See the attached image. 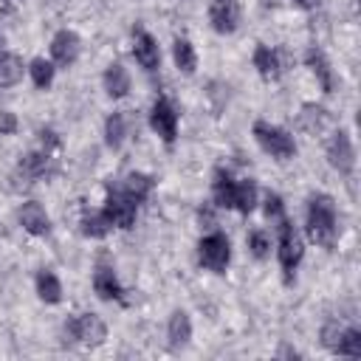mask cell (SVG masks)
I'll return each instance as SVG.
<instances>
[{"label": "cell", "instance_id": "6da1fadb", "mask_svg": "<svg viewBox=\"0 0 361 361\" xmlns=\"http://www.w3.org/2000/svg\"><path fill=\"white\" fill-rule=\"evenodd\" d=\"M305 231H307L310 243H316L322 248H333V243L338 237V214H336V200L327 192H313L307 197Z\"/></svg>", "mask_w": 361, "mask_h": 361}, {"label": "cell", "instance_id": "7a4b0ae2", "mask_svg": "<svg viewBox=\"0 0 361 361\" xmlns=\"http://www.w3.org/2000/svg\"><path fill=\"white\" fill-rule=\"evenodd\" d=\"M302 257H305V243H302L299 231L293 228L290 217H282L276 223V259H279L285 285H290L296 279V271H299Z\"/></svg>", "mask_w": 361, "mask_h": 361}, {"label": "cell", "instance_id": "3957f363", "mask_svg": "<svg viewBox=\"0 0 361 361\" xmlns=\"http://www.w3.org/2000/svg\"><path fill=\"white\" fill-rule=\"evenodd\" d=\"M251 135H254V141L259 144V149H262L265 155L276 158V161H290V158L296 155V141H293V135H290L285 127H279V124H271V121H265V118H257L254 127H251Z\"/></svg>", "mask_w": 361, "mask_h": 361}, {"label": "cell", "instance_id": "277c9868", "mask_svg": "<svg viewBox=\"0 0 361 361\" xmlns=\"http://www.w3.org/2000/svg\"><path fill=\"white\" fill-rule=\"evenodd\" d=\"M65 336L79 347H102L107 338V324L96 313H73L65 322Z\"/></svg>", "mask_w": 361, "mask_h": 361}, {"label": "cell", "instance_id": "5b68a950", "mask_svg": "<svg viewBox=\"0 0 361 361\" xmlns=\"http://www.w3.org/2000/svg\"><path fill=\"white\" fill-rule=\"evenodd\" d=\"M197 262L212 274H226L231 262V243L223 231H209L197 243Z\"/></svg>", "mask_w": 361, "mask_h": 361}, {"label": "cell", "instance_id": "8992f818", "mask_svg": "<svg viewBox=\"0 0 361 361\" xmlns=\"http://www.w3.org/2000/svg\"><path fill=\"white\" fill-rule=\"evenodd\" d=\"M104 217L110 220L113 228H133L135 226V217H138V203H133L116 183H107V195H104V206H102Z\"/></svg>", "mask_w": 361, "mask_h": 361}, {"label": "cell", "instance_id": "52a82bcc", "mask_svg": "<svg viewBox=\"0 0 361 361\" xmlns=\"http://www.w3.org/2000/svg\"><path fill=\"white\" fill-rule=\"evenodd\" d=\"M324 155H327V164L338 172V175H353L355 169V147H353V138L344 127L333 130L327 144H324Z\"/></svg>", "mask_w": 361, "mask_h": 361}, {"label": "cell", "instance_id": "ba28073f", "mask_svg": "<svg viewBox=\"0 0 361 361\" xmlns=\"http://www.w3.org/2000/svg\"><path fill=\"white\" fill-rule=\"evenodd\" d=\"M149 127H152V133L166 147L175 144V138H178V110H175V104L166 96H158L152 102V107H149Z\"/></svg>", "mask_w": 361, "mask_h": 361}, {"label": "cell", "instance_id": "9c48e42d", "mask_svg": "<svg viewBox=\"0 0 361 361\" xmlns=\"http://www.w3.org/2000/svg\"><path fill=\"white\" fill-rule=\"evenodd\" d=\"M133 56H135V62L147 71V73H152V71H158L161 68V48H158V39L147 31V28H133Z\"/></svg>", "mask_w": 361, "mask_h": 361}, {"label": "cell", "instance_id": "30bf717a", "mask_svg": "<svg viewBox=\"0 0 361 361\" xmlns=\"http://www.w3.org/2000/svg\"><path fill=\"white\" fill-rule=\"evenodd\" d=\"M251 65L257 68L259 79L276 82V79L282 76V71H285V54H282L279 48H271V45H265V42H257V48H254V54H251Z\"/></svg>", "mask_w": 361, "mask_h": 361}, {"label": "cell", "instance_id": "8fae6325", "mask_svg": "<svg viewBox=\"0 0 361 361\" xmlns=\"http://www.w3.org/2000/svg\"><path fill=\"white\" fill-rule=\"evenodd\" d=\"M240 17H243V8L237 0H212L209 3V23L217 34H234L240 28Z\"/></svg>", "mask_w": 361, "mask_h": 361}, {"label": "cell", "instance_id": "7c38bea8", "mask_svg": "<svg viewBox=\"0 0 361 361\" xmlns=\"http://www.w3.org/2000/svg\"><path fill=\"white\" fill-rule=\"evenodd\" d=\"M79 48H82V45H79L76 31L62 28V31H56V34L51 37V45H48L51 62L59 65V68H68V65H73V62L79 59Z\"/></svg>", "mask_w": 361, "mask_h": 361}, {"label": "cell", "instance_id": "4fadbf2b", "mask_svg": "<svg viewBox=\"0 0 361 361\" xmlns=\"http://www.w3.org/2000/svg\"><path fill=\"white\" fill-rule=\"evenodd\" d=\"M93 290L102 302H124V288L116 276V268L107 262H99L93 268Z\"/></svg>", "mask_w": 361, "mask_h": 361}, {"label": "cell", "instance_id": "5bb4252c", "mask_svg": "<svg viewBox=\"0 0 361 361\" xmlns=\"http://www.w3.org/2000/svg\"><path fill=\"white\" fill-rule=\"evenodd\" d=\"M17 220L31 237H48L51 234V217L37 200H25L17 212Z\"/></svg>", "mask_w": 361, "mask_h": 361}, {"label": "cell", "instance_id": "9a60e30c", "mask_svg": "<svg viewBox=\"0 0 361 361\" xmlns=\"http://www.w3.org/2000/svg\"><path fill=\"white\" fill-rule=\"evenodd\" d=\"M305 65H307V68H310V73L316 76V82H319L322 93H333V90H336V73H333L330 59L324 56V51H322V48L310 45V48L305 51Z\"/></svg>", "mask_w": 361, "mask_h": 361}, {"label": "cell", "instance_id": "2e32d148", "mask_svg": "<svg viewBox=\"0 0 361 361\" xmlns=\"http://www.w3.org/2000/svg\"><path fill=\"white\" fill-rule=\"evenodd\" d=\"M51 152L48 149H31L25 155H20L17 161V172L25 178V180H39V178H48L51 175Z\"/></svg>", "mask_w": 361, "mask_h": 361}, {"label": "cell", "instance_id": "e0dca14e", "mask_svg": "<svg viewBox=\"0 0 361 361\" xmlns=\"http://www.w3.org/2000/svg\"><path fill=\"white\" fill-rule=\"evenodd\" d=\"M327 124H330V113H327V107H322V104H316V102L302 104V110H299V116H296V127H299L302 133H307V135H319V133L327 130Z\"/></svg>", "mask_w": 361, "mask_h": 361}, {"label": "cell", "instance_id": "ac0fdd59", "mask_svg": "<svg viewBox=\"0 0 361 361\" xmlns=\"http://www.w3.org/2000/svg\"><path fill=\"white\" fill-rule=\"evenodd\" d=\"M133 203H144L149 195H152V189H155V178L152 175H147V172H127L118 183H116Z\"/></svg>", "mask_w": 361, "mask_h": 361}, {"label": "cell", "instance_id": "d6986e66", "mask_svg": "<svg viewBox=\"0 0 361 361\" xmlns=\"http://www.w3.org/2000/svg\"><path fill=\"white\" fill-rule=\"evenodd\" d=\"M234 192H237V178L226 166H217L214 178H212V200H214V206L234 209Z\"/></svg>", "mask_w": 361, "mask_h": 361}, {"label": "cell", "instance_id": "ffe728a7", "mask_svg": "<svg viewBox=\"0 0 361 361\" xmlns=\"http://www.w3.org/2000/svg\"><path fill=\"white\" fill-rule=\"evenodd\" d=\"M189 338H192V319L186 310L178 307V310H172V316L166 322V341L172 350H183L189 344Z\"/></svg>", "mask_w": 361, "mask_h": 361}, {"label": "cell", "instance_id": "44dd1931", "mask_svg": "<svg viewBox=\"0 0 361 361\" xmlns=\"http://www.w3.org/2000/svg\"><path fill=\"white\" fill-rule=\"evenodd\" d=\"M127 135H130V116L124 110H113L104 118V144L110 149H121V144L127 141Z\"/></svg>", "mask_w": 361, "mask_h": 361}, {"label": "cell", "instance_id": "7402d4cb", "mask_svg": "<svg viewBox=\"0 0 361 361\" xmlns=\"http://www.w3.org/2000/svg\"><path fill=\"white\" fill-rule=\"evenodd\" d=\"M102 85H104V93L110 99H124L130 93V73L121 62H110L104 76H102Z\"/></svg>", "mask_w": 361, "mask_h": 361}, {"label": "cell", "instance_id": "603a6c76", "mask_svg": "<svg viewBox=\"0 0 361 361\" xmlns=\"http://www.w3.org/2000/svg\"><path fill=\"white\" fill-rule=\"evenodd\" d=\"M34 288H37V296H39L45 305H59V302H62V282H59V276H56L51 268H39V271H37Z\"/></svg>", "mask_w": 361, "mask_h": 361}, {"label": "cell", "instance_id": "cb8c5ba5", "mask_svg": "<svg viewBox=\"0 0 361 361\" xmlns=\"http://www.w3.org/2000/svg\"><path fill=\"white\" fill-rule=\"evenodd\" d=\"M25 73L31 76V82H34V87H37V90H48V87L54 85L56 65H54L51 59H45V56H34V59L28 62Z\"/></svg>", "mask_w": 361, "mask_h": 361}, {"label": "cell", "instance_id": "d4e9b609", "mask_svg": "<svg viewBox=\"0 0 361 361\" xmlns=\"http://www.w3.org/2000/svg\"><path fill=\"white\" fill-rule=\"evenodd\" d=\"M333 355L344 358H361V330L355 324H344L338 333V341L333 347Z\"/></svg>", "mask_w": 361, "mask_h": 361}, {"label": "cell", "instance_id": "484cf974", "mask_svg": "<svg viewBox=\"0 0 361 361\" xmlns=\"http://www.w3.org/2000/svg\"><path fill=\"white\" fill-rule=\"evenodd\" d=\"M257 203H259L257 183H254L251 178L237 180V192H234V212H240V214H245V217H248V214L257 209Z\"/></svg>", "mask_w": 361, "mask_h": 361}, {"label": "cell", "instance_id": "4316f807", "mask_svg": "<svg viewBox=\"0 0 361 361\" xmlns=\"http://www.w3.org/2000/svg\"><path fill=\"white\" fill-rule=\"evenodd\" d=\"M172 59H175V68L180 73H195L197 68V54H195V45L186 39V37H178L172 42Z\"/></svg>", "mask_w": 361, "mask_h": 361}, {"label": "cell", "instance_id": "83f0119b", "mask_svg": "<svg viewBox=\"0 0 361 361\" xmlns=\"http://www.w3.org/2000/svg\"><path fill=\"white\" fill-rule=\"evenodd\" d=\"M79 226H82V234L90 237V240H104L113 231V226H110V220L104 217L102 209L99 212H85L82 220H79Z\"/></svg>", "mask_w": 361, "mask_h": 361}, {"label": "cell", "instance_id": "f1b7e54d", "mask_svg": "<svg viewBox=\"0 0 361 361\" xmlns=\"http://www.w3.org/2000/svg\"><path fill=\"white\" fill-rule=\"evenodd\" d=\"M25 73V65L17 54H0V87H14Z\"/></svg>", "mask_w": 361, "mask_h": 361}, {"label": "cell", "instance_id": "f546056e", "mask_svg": "<svg viewBox=\"0 0 361 361\" xmlns=\"http://www.w3.org/2000/svg\"><path fill=\"white\" fill-rule=\"evenodd\" d=\"M245 243H248V251H251L257 259H268V257H271L274 240H271V234H268L265 228H251L248 237H245Z\"/></svg>", "mask_w": 361, "mask_h": 361}, {"label": "cell", "instance_id": "4dcf8cb0", "mask_svg": "<svg viewBox=\"0 0 361 361\" xmlns=\"http://www.w3.org/2000/svg\"><path fill=\"white\" fill-rule=\"evenodd\" d=\"M262 212H265V217H268L271 223H279L282 217H288V212H285V200H282L279 192H265Z\"/></svg>", "mask_w": 361, "mask_h": 361}, {"label": "cell", "instance_id": "1f68e13d", "mask_svg": "<svg viewBox=\"0 0 361 361\" xmlns=\"http://www.w3.org/2000/svg\"><path fill=\"white\" fill-rule=\"evenodd\" d=\"M39 144H42V149L51 152V149H56L62 141H59V135H56L51 127H42V130H39Z\"/></svg>", "mask_w": 361, "mask_h": 361}, {"label": "cell", "instance_id": "d6a6232c", "mask_svg": "<svg viewBox=\"0 0 361 361\" xmlns=\"http://www.w3.org/2000/svg\"><path fill=\"white\" fill-rule=\"evenodd\" d=\"M14 133H17V116L3 110L0 113V135H14Z\"/></svg>", "mask_w": 361, "mask_h": 361}, {"label": "cell", "instance_id": "836d02e7", "mask_svg": "<svg viewBox=\"0 0 361 361\" xmlns=\"http://www.w3.org/2000/svg\"><path fill=\"white\" fill-rule=\"evenodd\" d=\"M276 355H282V358H299V355H302V353H299V350H293V347H288V344H282V347H279V353H276Z\"/></svg>", "mask_w": 361, "mask_h": 361}, {"label": "cell", "instance_id": "e575fe53", "mask_svg": "<svg viewBox=\"0 0 361 361\" xmlns=\"http://www.w3.org/2000/svg\"><path fill=\"white\" fill-rule=\"evenodd\" d=\"M293 3H296L302 11H313V8H319V3H322V0H293Z\"/></svg>", "mask_w": 361, "mask_h": 361}, {"label": "cell", "instance_id": "d590c367", "mask_svg": "<svg viewBox=\"0 0 361 361\" xmlns=\"http://www.w3.org/2000/svg\"><path fill=\"white\" fill-rule=\"evenodd\" d=\"M262 6H274V0H262Z\"/></svg>", "mask_w": 361, "mask_h": 361}]
</instances>
